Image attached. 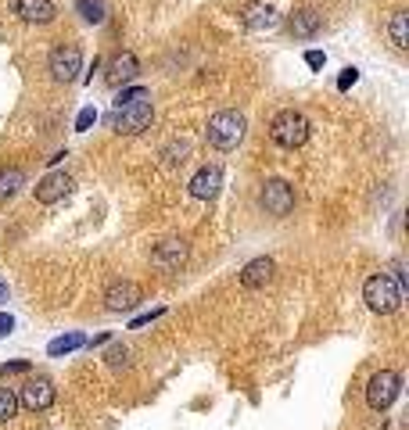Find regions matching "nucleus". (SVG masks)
I'll use <instances>...</instances> for the list:
<instances>
[{
	"mask_svg": "<svg viewBox=\"0 0 409 430\" xmlns=\"http://www.w3.org/2000/svg\"><path fill=\"white\" fill-rule=\"evenodd\" d=\"M356 79H359V72H356V69H344V76H341V83H337V86H341V90H349Z\"/></svg>",
	"mask_w": 409,
	"mask_h": 430,
	"instance_id": "obj_29",
	"label": "nucleus"
},
{
	"mask_svg": "<svg viewBox=\"0 0 409 430\" xmlns=\"http://www.w3.org/2000/svg\"><path fill=\"white\" fill-rule=\"evenodd\" d=\"M219 187H223V169L219 165H205L191 176V183H187V190H191V197L198 201H212L219 194Z\"/></svg>",
	"mask_w": 409,
	"mask_h": 430,
	"instance_id": "obj_10",
	"label": "nucleus"
},
{
	"mask_svg": "<svg viewBox=\"0 0 409 430\" xmlns=\"http://www.w3.org/2000/svg\"><path fill=\"white\" fill-rule=\"evenodd\" d=\"M11 330H15V319H11L8 312H0V337H8Z\"/></svg>",
	"mask_w": 409,
	"mask_h": 430,
	"instance_id": "obj_28",
	"label": "nucleus"
},
{
	"mask_svg": "<svg viewBox=\"0 0 409 430\" xmlns=\"http://www.w3.org/2000/svg\"><path fill=\"white\" fill-rule=\"evenodd\" d=\"M18 373H29V362H25V359H18V362H4V366H0V380H4V377H18Z\"/></svg>",
	"mask_w": 409,
	"mask_h": 430,
	"instance_id": "obj_25",
	"label": "nucleus"
},
{
	"mask_svg": "<svg viewBox=\"0 0 409 430\" xmlns=\"http://www.w3.org/2000/svg\"><path fill=\"white\" fill-rule=\"evenodd\" d=\"M244 115L241 111H215L212 118H208V130H205V137H208V144L212 147H219V151H234L241 140H244Z\"/></svg>",
	"mask_w": 409,
	"mask_h": 430,
	"instance_id": "obj_3",
	"label": "nucleus"
},
{
	"mask_svg": "<svg viewBox=\"0 0 409 430\" xmlns=\"http://www.w3.org/2000/svg\"><path fill=\"white\" fill-rule=\"evenodd\" d=\"M69 190H72V176H69V172H47V176L36 183L33 194H36L40 204H58Z\"/></svg>",
	"mask_w": 409,
	"mask_h": 430,
	"instance_id": "obj_14",
	"label": "nucleus"
},
{
	"mask_svg": "<svg viewBox=\"0 0 409 430\" xmlns=\"http://www.w3.org/2000/svg\"><path fill=\"white\" fill-rule=\"evenodd\" d=\"M162 312H166V309H154V312H144V316H137V319H133V323H130V330H140V326H147V323H151V319H159V316H162Z\"/></svg>",
	"mask_w": 409,
	"mask_h": 430,
	"instance_id": "obj_26",
	"label": "nucleus"
},
{
	"mask_svg": "<svg viewBox=\"0 0 409 430\" xmlns=\"http://www.w3.org/2000/svg\"><path fill=\"white\" fill-rule=\"evenodd\" d=\"M83 345H86L83 333H65V337H58V341L47 345V355L58 359V355H69V352H76V348H83Z\"/></svg>",
	"mask_w": 409,
	"mask_h": 430,
	"instance_id": "obj_21",
	"label": "nucleus"
},
{
	"mask_svg": "<svg viewBox=\"0 0 409 430\" xmlns=\"http://www.w3.org/2000/svg\"><path fill=\"white\" fill-rule=\"evenodd\" d=\"M18 412V394L11 387H0V423H11Z\"/></svg>",
	"mask_w": 409,
	"mask_h": 430,
	"instance_id": "obj_22",
	"label": "nucleus"
},
{
	"mask_svg": "<svg viewBox=\"0 0 409 430\" xmlns=\"http://www.w3.org/2000/svg\"><path fill=\"white\" fill-rule=\"evenodd\" d=\"M398 391H402V377L395 370H377L370 377V384H366V405L373 412H384V409H391Z\"/></svg>",
	"mask_w": 409,
	"mask_h": 430,
	"instance_id": "obj_5",
	"label": "nucleus"
},
{
	"mask_svg": "<svg viewBox=\"0 0 409 430\" xmlns=\"http://www.w3.org/2000/svg\"><path fill=\"white\" fill-rule=\"evenodd\" d=\"M187 255H191V248H187V240H180V237H169V240H162L159 248L151 251V262L159 265V269H180L183 262H187Z\"/></svg>",
	"mask_w": 409,
	"mask_h": 430,
	"instance_id": "obj_13",
	"label": "nucleus"
},
{
	"mask_svg": "<svg viewBox=\"0 0 409 430\" xmlns=\"http://www.w3.org/2000/svg\"><path fill=\"white\" fill-rule=\"evenodd\" d=\"M273 272H276V262L273 258H251L244 269H241V284L248 287V291H259V287H266L269 280H273Z\"/></svg>",
	"mask_w": 409,
	"mask_h": 430,
	"instance_id": "obj_16",
	"label": "nucleus"
},
{
	"mask_svg": "<svg viewBox=\"0 0 409 430\" xmlns=\"http://www.w3.org/2000/svg\"><path fill=\"white\" fill-rule=\"evenodd\" d=\"M363 301L370 305V312L391 316L398 305H402V291H398V284L391 280L388 272H373L370 280L363 284Z\"/></svg>",
	"mask_w": 409,
	"mask_h": 430,
	"instance_id": "obj_1",
	"label": "nucleus"
},
{
	"mask_svg": "<svg viewBox=\"0 0 409 430\" xmlns=\"http://www.w3.org/2000/svg\"><path fill=\"white\" fill-rule=\"evenodd\" d=\"M8 301V287H4V280H0V305Z\"/></svg>",
	"mask_w": 409,
	"mask_h": 430,
	"instance_id": "obj_31",
	"label": "nucleus"
},
{
	"mask_svg": "<svg viewBox=\"0 0 409 430\" xmlns=\"http://www.w3.org/2000/svg\"><path fill=\"white\" fill-rule=\"evenodd\" d=\"M137 72H140L137 54H133V50H122V54L112 61V69H108V86H122V83H130Z\"/></svg>",
	"mask_w": 409,
	"mask_h": 430,
	"instance_id": "obj_17",
	"label": "nucleus"
},
{
	"mask_svg": "<svg viewBox=\"0 0 409 430\" xmlns=\"http://www.w3.org/2000/svg\"><path fill=\"white\" fill-rule=\"evenodd\" d=\"M22 187H25V172L18 165H4V169H0V204L11 201Z\"/></svg>",
	"mask_w": 409,
	"mask_h": 430,
	"instance_id": "obj_18",
	"label": "nucleus"
},
{
	"mask_svg": "<svg viewBox=\"0 0 409 430\" xmlns=\"http://www.w3.org/2000/svg\"><path fill=\"white\" fill-rule=\"evenodd\" d=\"M241 22L251 29V33H269V29H276L280 15H276V8L269 4V0H255V4H248L241 11Z\"/></svg>",
	"mask_w": 409,
	"mask_h": 430,
	"instance_id": "obj_12",
	"label": "nucleus"
},
{
	"mask_svg": "<svg viewBox=\"0 0 409 430\" xmlns=\"http://www.w3.org/2000/svg\"><path fill=\"white\" fill-rule=\"evenodd\" d=\"M269 140L280 144V147H288V151L302 147V144L309 140V118H305L302 111H295V108L276 111L273 122H269Z\"/></svg>",
	"mask_w": 409,
	"mask_h": 430,
	"instance_id": "obj_2",
	"label": "nucleus"
},
{
	"mask_svg": "<svg viewBox=\"0 0 409 430\" xmlns=\"http://www.w3.org/2000/svg\"><path fill=\"white\" fill-rule=\"evenodd\" d=\"M76 11H79L83 22H90V25H101V22L108 18V4H105V0H76Z\"/></svg>",
	"mask_w": 409,
	"mask_h": 430,
	"instance_id": "obj_20",
	"label": "nucleus"
},
{
	"mask_svg": "<svg viewBox=\"0 0 409 430\" xmlns=\"http://www.w3.org/2000/svg\"><path fill=\"white\" fill-rule=\"evenodd\" d=\"M151 118H154V108H151V94H147V97H137L130 104H119L112 111V130L119 137H137L151 126Z\"/></svg>",
	"mask_w": 409,
	"mask_h": 430,
	"instance_id": "obj_4",
	"label": "nucleus"
},
{
	"mask_svg": "<svg viewBox=\"0 0 409 430\" xmlns=\"http://www.w3.org/2000/svg\"><path fill=\"white\" fill-rule=\"evenodd\" d=\"M90 122H93V108H83V111H79V122H76V126H79V130H86Z\"/></svg>",
	"mask_w": 409,
	"mask_h": 430,
	"instance_id": "obj_30",
	"label": "nucleus"
},
{
	"mask_svg": "<svg viewBox=\"0 0 409 430\" xmlns=\"http://www.w3.org/2000/svg\"><path fill=\"white\" fill-rule=\"evenodd\" d=\"M130 348H126V345H112L108 352H105V359H108V366H112V370H130Z\"/></svg>",
	"mask_w": 409,
	"mask_h": 430,
	"instance_id": "obj_23",
	"label": "nucleus"
},
{
	"mask_svg": "<svg viewBox=\"0 0 409 430\" xmlns=\"http://www.w3.org/2000/svg\"><path fill=\"white\" fill-rule=\"evenodd\" d=\"M305 65H309V69H323V54H320V50H309V54H305Z\"/></svg>",
	"mask_w": 409,
	"mask_h": 430,
	"instance_id": "obj_27",
	"label": "nucleus"
},
{
	"mask_svg": "<svg viewBox=\"0 0 409 430\" xmlns=\"http://www.w3.org/2000/svg\"><path fill=\"white\" fill-rule=\"evenodd\" d=\"M54 398H58L54 380L33 377V380H25L22 391H18V409H25V412H47L54 405Z\"/></svg>",
	"mask_w": 409,
	"mask_h": 430,
	"instance_id": "obj_6",
	"label": "nucleus"
},
{
	"mask_svg": "<svg viewBox=\"0 0 409 430\" xmlns=\"http://www.w3.org/2000/svg\"><path fill=\"white\" fill-rule=\"evenodd\" d=\"M166 158H169L173 165H176V162L183 165L187 158H191V144H187V140H180V144H169V147H166Z\"/></svg>",
	"mask_w": 409,
	"mask_h": 430,
	"instance_id": "obj_24",
	"label": "nucleus"
},
{
	"mask_svg": "<svg viewBox=\"0 0 409 430\" xmlns=\"http://www.w3.org/2000/svg\"><path fill=\"white\" fill-rule=\"evenodd\" d=\"M105 301H108L112 312H130V309H137V305L144 301V294H140V287L133 280H115V284H108Z\"/></svg>",
	"mask_w": 409,
	"mask_h": 430,
	"instance_id": "obj_9",
	"label": "nucleus"
},
{
	"mask_svg": "<svg viewBox=\"0 0 409 430\" xmlns=\"http://www.w3.org/2000/svg\"><path fill=\"white\" fill-rule=\"evenodd\" d=\"M388 36H391V43H395L398 50L409 47V15H405V11H395V15H391V22H388Z\"/></svg>",
	"mask_w": 409,
	"mask_h": 430,
	"instance_id": "obj_19",
	"label": "nucleus"
},
{
	"mask_svg": "<svg viewBox=\"0 0 409 430\" xmlns=\"http://www.w3.org/2000/svg\"><path fill=\"white\" fill-rule=\"evenodd\" d=\"M320 25H323V15H320L316 8H298V11H291V18H288L291 36H298V40H312V36L320 33Z\"/></svg>",
	"mask_w": 409,
	"mask_h": 430,
	"instance_id": "obj_15",
	"label": "nucleus"
},
{
	"mask_svg": "<svg viewBox=\"0 0 409 430\" xmlns=\"http://www.w3.org/2000/svg\"><path fill=\"white\" fill-rule=\"evenodd\" d=\"M11 8L22 22L29 25H51L58 18V8H54V0H11Z\"/></svg>",
	"mask_w": 409,
	"mask_h": 430,
	"instance_id": "obj_11",
	"label": "nucleus"
},
{
	"mask_svg": "<svg viewBox=\"0 0 409 430\" xmlns=\"http://www.w3.org/2000/svg\"><path fill=\"white\" fill-rule=\"evenodd\" d=\"M259 204H262L269 215H276V219H284V215L295 208L291 183H284V179H266L262 190H259Z\"/></svg>",
	"mask_w": 409,
	"mask_h": 430,
	"instance_id": "obj_8",
	"label": "nucleus"
},
{
	"mask_svg": "<svg viewBox=\"0 0 409 430\" xmlns=\"http://www.w3.org/2000/svg\"><path fill=\"white\" fill-rule=\"evenodd\" d=\"M47 69L54 76V83H72L83 69V50L79 43H58L51 50V61H47Z\"/></svg>",
	"mask_w": 409,
	"mask_h": 430,
	"instance_id": "obj_7",
	"label": "nucleus"
}]
</instances>
